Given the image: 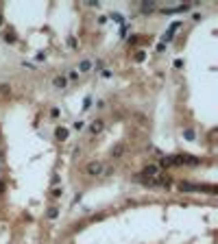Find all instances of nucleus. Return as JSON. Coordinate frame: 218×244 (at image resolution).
<instances>
[{"label":"nucleus","instance_id":"f03ea898","mask_svg":"<svg viewBox=\"0 0 218 244\" xmlns=\"http://www.w3.org/2000/svg\"><path fill=\"white\" fill-rule=\"evenodd\" d=\"M159 174V166H155V164H148L142 172H140V177H135L137 181H148V179H153V177H157Z\"/></svg>","mask_w":218,"mask_h":244},{"label":"nucleus","instance_id":"9d476101","mask_svg":"<svg viewBox=\"0 0 218 244\" xmlns=\"http://www.w3.org/2000/svg\"><path fill=\"white\" fill-rule=\"evenodd\" d=\"M190 9V4H179V7H173V9H164L166 13H183V11H188Z\"/></svg>","mask_w":218,"mask_h":244},{"label":"nucleus","instance_id":"a211bd4d","mask_svg":"<svg viewBox=\"0 0 218 244\" xmlns=\"http://www.w3.org/2000/svg\"><path fill=\"white\" fill-rule=\"evenodd\" d=\"M68 79H70V81H77V79H79V72H77V70H72V72L68 74Z\"/></svg>","mask_w":218,"mask_h":244},{"label":"nucleus","instance_id":"6e6552de","mask_svg":"<svg viewBox=\"0 0 218 244\" xmlns=\"http://www.w3.org/2000/svg\"><path fill=\"white\" fill-rule=\"evenodd\" d=\"M157 9V4L153 2V0H146V2H142V11L144 13H151V11H155Z\"/></svg>","mask_w":218,"mask_h":244},{"label":"nucleus","instance_id":"5701e85b","mask_svg":"<svg viewBox=\"0 0 218 244\" xmlns=\"http://www.w3.org/2000/svg\"><path fill=\"white\" fill-rule=\"evenodd\" d=\"M50 116H52V118H57V116H59V109H57V107H52V109H50Z\"/></svg>","mask_w":218,"mask_h":244},{"label":"nucleus","instance_id":"4468645a","mask_svg":"<svg viewBox=\"0 0 218 244\" xmlns=\"http://www.w3.org/2000/svg\"><path fill=\"white\" fill-rule=\"evenodd\" d=\"M57 216H59V209H57V207H50V209H48V218H57Z\"/></svg>","mask_w":218,"mask_h":244},{"label":"nucleus","instance_id":"412c9836","mask_svg":"<svg viewBox=\"0 0 218 244\" xmlns=\"http://www.w3.org/2000/svg\"><path fill=\"white\" fill-rule=\"evenodd\" d=\"M68 46H70V48H77L79 44H77V39H74V37H70V39H68Z\"/></svg>","mask_w":218,"mask_h":244},{"label":"nucleus","instance_id":"ddd939ff","mask_svg":"<svg viewBox=\"0 0 218 244\" xmlns=\"http://www.w3.org/2000/svg\"><path fill=\"white\" fill-rule=\"evenodd\" d=\"M107 18H114V20L118 22V24H122V22H125V18H122V13H111V15H107Z\"/></svg>","mask_w":218,"mask_h":244},{"label":"nucleus","instance_id":"f8f14e48","mask_svg":"<svg viewBox=\"0 0 218 244\" xmlns=\"http://www.w3.org/2000/svg\"><path fill=\"white\" fill-rule=\"evenodd\" d=\"M9 94H11V85H9V83H2V85H0V98H7Z\"/></svg>","mask_w":218,"mask_h":244},{"label":"nucleus","instance_id":"f3484780","mask_svg":"<svg viewBox=\"0 0 218 244\" xmlns=\"http://www.w3.org/2000/svg\"><path fill=\"white\" fill-rule=\"evenodd\" d=\"M4 42H9V44H15V35H9V33H7V35H4Z\"/></svg>","mask_w":218,"mask_h":244},{"label":"nucleus","instance_id":"2eb2a0df","mask_svg":"<svg viewBox=\"0 0 218 244\" xmlns=\"http://www.w3.org/2000/svg\"><path fill=\"white\" fill-rule=\"evenodd\" d=\"M144 59H146V52H144V50H140V52L135 55V61L140 63V61H144Z\"/></svg>","mask_w":218,"mask_h":244},{"label":"nucleus","instance_id":"aec40b11","mask_svg":"<svg viewBox=\"0 0 218 244\" xmlns=\"http://www.w3.org/2000/svg\"><path fill=\"white\" fill-rule=\"evenodd\" d=\"M89 107H92V98L87 96L85 100H83V109H89Z\"/></svg>","mask_w":218,"mask_h":244},{"label":"nucleus","instance_id":"20e7f679","mask_svg":"<svg viewBox=\"0 0 218 244\" xmlns=\"http://www.w3.org/2000/svg\"><path fill=\"white\" fill-rule=\"evenodd\" d=\"M103 129H105V120H100V118H98V120H94V122L89 124V133H92V135H98Z\"/></svg>","mask_w":218,"mask_h":244},{"label":"nucleus","instance_id":"423d86ee","mask_svg":"<svg viewBox=\"0 0 218 244\" xmlns=\"http://www.w3.org/2000/svg\"><path fill=\"white\" fill-rule=\"evenodd\" d=\"M122 155H125V144L120 142V144H116V146L111 148V157H114V159H120Z\"/></svg>","mask_w":218,"mask_h":244},{"label":"nucleus","instance_id":"9b49d317","mask_svg":"<svg viewBox=\"0 0 218 244\" xmlns=\"http://www.w3.org/2000/svg\"><path fill=\"white\" fill-rule=\"evenodd\" d=\"M89 70H92V61H89V59H83V61L79 63V70H77V72H89Z\"/></svg>","mask_w":218,"mask_h":244},{"label":"nucleus","instance_id":"f257e3e1","mask_svg":"<svg viewBox=\"0 0 218 244\" xmlns=\"http://www.w3.org/2000/svg\"><path fill=\"white\" fill-rule=\"evenodd\" d=\"M170 161H173V166H183V164H188V166H199V164H201V159H199V157H192V155H173Z\"/></svg>","mask_w":218,"mask_h":244},{"label":"nucleus","instance_id":"6ab92c4d","mask_svg":"<svg viewBox=\"0 0 218 244\" xmlns=\"http://www.w3.org/2000/svg\"><path fill=\"white\" fill-rule=\"evenodd\" d=\"M61 192H63L61 188H52V196H55V198H59V196H61Z\"/></svg>","mask_w":218,"mask_h":244},{"label":"nucleus","instance_id":"b1692460","mask_svg":"<svg viewBox=\"0 0 218 244\" xmlns=\"http://www.w3.org/2000/svg\"><path fill=\"white\" fill-rule=\"evenodd\" d=\"M94 70L98 72V70H103V61H96V65H94Z\"/></svg>","mask_w":218,"mask_h":244},{"label":"nucleus","instance_id":"393cba45","mask_svg":"<svg viewBox=\"0 0 218 244\" xmlns=\"http://www.w3.org/2000/svg\"><path fill=\"white\" fill-rule=\"evenodd\" d=\"M2 190H4V183H2V181H0V192H2Z\"/></svg>","mask_w":218,"mask_h":244},{"label":"nucleus","instance_id":"0eeeda50","mask_svg":"<svg viewBox=\"0 0 218 244\" xmlns=\"http://www.w3.org/2000/svg\"><path fill=\"white\" fill-rule=\"evenodd\" d=\"M55 138L61 140V142L68 140V129H66V127H57V129H55Z\"/></svg>","mask_w":218,"mask_h":244},{"label":"nucleus","instance_id":"7ed1b4c3","mask_svg":"<svg viewBox=\"0 0 218 244\" xmlns=\"http://www.w3.org/2000/svg\"><path fill=\"white\" fill-rule=\"evenodd\" d=\"M85 172L89 174V177L100 174V172H103V164H100V161H89V164L85 166Z\"/></svg>","mask_w":218,"mask_h":244},{"label":"nucleus","instance_id":"dca6fc26","mask_svg":"<svg viewBox=\"0 0 218 244\" xmlns=\"http://www.w3.org/2000/svg\"><path fill=\"white\" fill-rule=\"evenodd\" d=\"M72 127H74V129H77V131H81V129H83V127H85V122H83V120H77V122H74V124H72Z\"/></svg>","mask_w":218,"mask_h":244},{"label":"nucleus","instance_id":"1a4fd4ad","mask_svg":"<svg viewBox=\"0 0 218 244\" xmlns=\"http://www.w3.org/2000/svg\"><path fill=\"white\" fill-rule=\"evenodd\" d=\"M183 138H185L188 142H194V140H196V133H194V129L185 127V129H183Z\"/></svg>","mask_w":218,"mask_h":244},{"label":"nucleus","instance_id":"a878e982","mask_svg":"<svg viewBox=\"0 0 218 244\" xmlns=\"http://www.w3.org/2000/svg\"><path fill=\"white\" fill-rule=\"evenodd\" d=\"M0 24H2V15H0Z\"/></svg>","mask_w":218,"mask_h":244},{"label":"nucleus","instance_id":"39448f33","mask_svg":"<svg viewBox=\"0 0 218 244\" xmlns=\"http://www.w3.org/2000/svg\"><path fill=\"white\" fill-rule=\"evenodd\" d=\"M66 85H68V79H66V76H55V79H52V87H55V90H63Z\"/></svg>","mask_w":218,"mask_h":244},{"label":"nucleus","instance_id":"4be33fe9","mask_svg":"<svg viewBox=\"0 0 218 244\" xmlns=\"http://www.w3.org/2000/svg\"><path fill=\"white\" fill-rule=\"evenodd\" d=\"M100 174H105V177H109V174H114V170L111 168H103V172Z\"/></svg>","mask_w":218,"mask_h":244}]
</instances>
